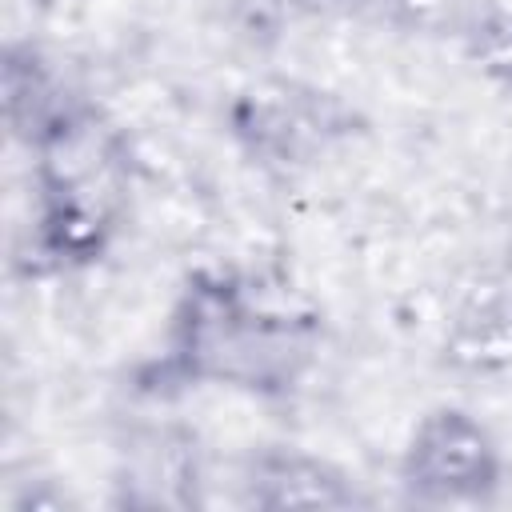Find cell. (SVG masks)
<instances>
[{"label":"cell","mask_w":512,"mask_h":512,"mask_svg":"<svg viewBox=\"0 0 512 512\" xmlns=\"http://www.w3.org/2000/svg\"><path fill=\"white\" fill-rule=\"evenodd\" d=\"M408 476L424 492L460 496L476 492L492 480V444L480 424H472L460 412H440L420 424L412 452H408Z\"/></svg>","instance_id":"obj_1"}]
</instances>
